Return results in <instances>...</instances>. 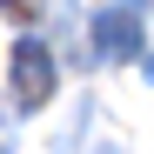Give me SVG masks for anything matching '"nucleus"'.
<instances>
[{
  "mask_svg": "<svg viewBox=\"0 0 154 154\" xmlns=\"http://www.w3.org/2000/svg\"><path fill=\"white\" fill-rule=\"evenodd\" d=\"M54 81H60V67H54V47H47V40H34V34H20V40H14V100H20V114L47 107Z\"/></svg>",
  "mask_w": 154,
  "mask_h": 154,
  "instance_id": "obj_1",
  "label": "nucleus"
},
{
  "mask_svg": "<svg viewBox=\"0 0 154 154\" xmlns=\"http://www.w3.org/2000/svg\"><path fill=\"white\" fill-rule=\"evenodd\" d=\"M147 81H154V54H147Z\"/></svg>",
  "mask_w": 154,
  "mask_h": 154,
  "instance_id": "obj_3",
  "label": "nucleus"
},
{
  "mask_svg": "<svg viewBox=\"0 0 154 154\" xmlns=\"http://www.w3.org/2000/svg\"><path fill=\"white\" fill-rule=\"evenodd\" d=\"M0 154H7V147H0Z\"/></svg>",
  "mask_w": 154,
  "mask_h": 154,
  "instance_id": "obj_5",
  "label": "nucleus"
},
{
  "mask_svg": "<svg viewBox=\"0 0 154 154\" xmlns=\"http://www.w3.org/2000/svg\"><path fill=\"white\" fill-rule=\"evenodd\" d=\"M127 7H134V0H127Z\"/></svg>",
  "mask_w": 154,
  "mask_h": 154,
  "instance_id": "obj_4",
  "label": "nucleus"
},
{
  "mask_svg": "<svg viewBox=\"0 0 154 154\" xmlns=\"http://www.w3.org/2000/svg\"><path fill=\"white\" fill-rule=\"evenodd\" d=\"M134 54H141V14L100 7L94 14V60H134Z\"/></svg>",
  "mask_w": 154,
  "mask_h": 154,
  "instance_id": "obj_2",
  "label": "nucleus"
}]
</instances>
